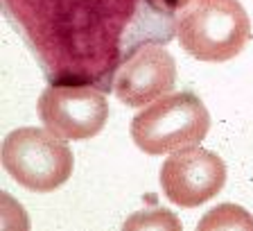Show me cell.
<instances>
[{
  "label": "cell",
  "mask_w": 253,
  "mask_h": 231,
  "mask_svg": "<svg viewBox=\"0 0 253 231\" xmlns=\"http://www.w3.org/2000/svg\"><path fill=\"white\" fill-rule=\"evenodd\" d=\"M2 14L50 86L109 93L138 50L176 37V16L156 0H2Z\"/></svg>",
  "instance_id": "obj_1"
},
{
  "label": "cell",
  "mask_w": 253,
  "mask_h": 231,
  "mask_svg": "<svg viewBox=\"0 0 253 231\" xmlns=\"http://www.w3.org/2000/svg\"><path fill=\"white\" fill-rule=\"evenodd\" d=\"M176 37L190 57L228 61L251 41V21L240 0H190L176 16Z\"/></svg>",
  "instance_id": "obj_2"
},
{
  "label": "cell",
  "mask_w": 253,
  "mask_h": 231,
  "mask_svg": "<svg viewBox=\"0 0 253 231\" xmlns=\"http://www.w3.org/2000/svg\"><path fill=\"white\" fill-rule=\"evenodd\" d=\"M211 129V114L192 91L165 93L131 120V138L142 152L168 154L199 145Z\"/></svg>",
  "instance_id": "obj_3"
},
{
  "label": "cell",
  "mask_w": 253,
  "mask_h": 231,
  "mask_svg": "<svg viewBox=\"0 0 253 231\" xmlns=\"http://www.w3.org/2000/svg\"><path fill=\"white\" fill-rule=\"evenodd\" d=\"M70 147L50 129L23 127L2 141V168L14 181L34 193H50L73 174Z\"/></svg>",
  "instance_id": "obj_4"
},
{
  "label": "cell",
  "mask_w": 253,
  "mask_h": 231,
  "mask_svg": "<svg viewBox=\"0 0 253 231\" xmlns=\"http://www.w3.org/2000/svg\"><path fill=\"white\" fill-rule=\"evenodd\" d=\"M39 118L63 141H86L104 129L109 102L95 86H47L39 98Z\"/></svg>",
  "instance_id": "obj_5"
},
{
  "label": "cell",
  "mask_w": 253,
  "mask_h": 231,
  "mask_svg": "<svg viewBox=\"0 0 253 231\" xmlns=\"http://www.w3.org/2000/svg\"><path fill=\"white\" fill-rule=\"evenodd\" d=\"M226 184V166L211 150L190 145L176 150L161 168V186L169 202L185 209L212 200Z\"/></svg>",
  "instance_id": "obj_6"
},
{
  "label": "cell",
  "mask_w": 253,
  "mask_h": 231,
  "mask_svg": "<svg viewBox=\"0 0 253 231\" xmlns=\"http://www.w3.org/2000/svg\"><path fill=\"white\" fill-rule=\"evenodd\" d=\"M176 82V61L163 46H145L120 68L113 93L126 107H145L169 93Z\"/></svg>",
  "instance_id": "obj_7"
},
{
  "label": "cell",
  "mask_w": 253,
  "mask_h": 231,
  "mask_svg": "<svg viewBox=\"0 0 253 231\" xmlns=\"http://www.w3.org/2000/svg\"><path fill=\"white\" fill-rule=\"evenodd\" d=\"M233 229V227H242V229H253V220L249 213L240 206L221 204L212 209L204 220L199 222V229Z\"/></svg>",
  "instance_id": "obj_8"
},
{
  "label": "cell",
  "mask_w": 253,
  "mask_h": 231,
  "mask_svg": "<svg viewBox=\"0 0 253 231\" xmlns=\"http://www.w3.org/2000/svg\"><path fill=\"white\" fill-rule=\"evenodd\" d=\"M125 227H129V229H133V227H172V229H176L179 227V220L169 213V211H161L158 213V218H147V213L142 216V213H138L133 220H129Z\"/></svg>",
  "instance_id": "obj_9"
},
{
  "label": "cell",
  "mask_w": 253,
  "mask_h": 231,
  "mask_svg": "<svg viewBox=\"0 0 253 231\" xmlns=\"http://www.w3.org/2000/svg\"><path fill=\"white\" fill-rule=\"evenodd\" d=\"M156 2H158V5H161V7H163L165 11H169V14H174V16H176L181 9H183L185 5H188L190 0H156Z\"/></svg>",
  "instance_id": "obj_10"
}]
</instances>
